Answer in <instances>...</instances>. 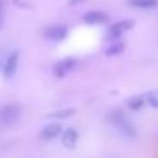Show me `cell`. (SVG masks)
Returning a JSON list of instances; mask_svg holds the SVG:
<instances>
[{
	"mask_svg": "<svg viewBox=\"0 0 158 158\" xmlns=\"http://www.w3.org/2000/svg\"><path fill=\"white\" fill-rule=\"evenodd\" d=\"M109 121L116 126V129L119 131L124 138H127V139H134V138H136V127H134V124L131 123L123 112H119V110H117V112H112L109 116Z\"/></svg>",
	"mask_w": 158,
	"mask_h": 158,
	"instance_id": "cell-1",
	"label": "cell"
},
{
	"mask_svg": "<svg viewBox=\"0 0 158 158\" xmlns=\"http://www.w3.org/2000/svg\"><path fill=\"white\" fill-rule=\"evenodd\" d=\"M22 109L17 104H5L0 107V124L2 126H12L21 119Z\"/></svg>",
	"mask_w": 158,
	"mask_h": 158,
	"instance_id": "cell-2",
	"label": "cell"
},
{
	"mask_svg": "<svg viewBox=\"0 0 158 158\" xmlns=\"http://www.w3.org/2000/svg\"><path fill=\"white\" fill-rule=\"evenodd\" d=\"M134 27V21L133 19H124V21H119L116 22V24H112L109 27V31H107V39L112 43L119 41L121 36L124 34V32H127L129 29Z\"/></svg>",
	"mask_w": 158,
	"mask_h": 158,
	"instance_id": "cell-3",
	"label": "cell"
},
{
	"mask_svg": "<svg viewBox=\"0 0 158 158\" xmlns=\"http://www.w3.org/2000/svg\"><path fill=\"white\" fill-rule=\"evenodd\" d=\"M73 68H77V60L72 58V56H68V58L60 60V61L53 66V73H55V77H58V78H63V77H66Z\"/></svg>",
	"mask_w": 158,
	"mask_h": 158,
	"instance_id": "cell-4",
	"label": "cell"
},
{
	"mask_svg": "<svg viewBox=\"0 0 158 158\" xmlns=\"http://www.w3.org/2000/svg\"><path fill=\"white\" fill-rule=\"evenodd\" d=\"M61 133H63V124L61 123H49L41 129L39 138H41L43 141H53L55 138L61 136Z\"/></svg>",
	"mask_w": 158,
	"mask_h": 158,
	"instance_id": "cell-5",
	"label": "cell"
},
{
	"mask_svg": "<svg viewBox=\"0 0 158 158\" xmlns=\"http://www.w3.org/2000/svg\"><path fill=\"white\" fill-rule=\"evenodd\" d=\"M66 34H68V29H66L65 26H61V24L49 26V27H46V31H44V38L48 39V41H53V43L63 41V39L66 38Z\"/></svg>",
	"mask_w": 158,
	"mask_h": 158,
	"instance_id": "cell-6",
	"label": "cell"
},
{
	"mask_svg": "<svg viewBox=\"0 0 158 158\" xmlns=\"http://www.w3.org/2000/svg\"><path fill=\"white\" fill-rule=\"evenodd\" d=\"M17 66H19V51H12L10 55L5 58L4 66H2L4 78H12L14 73L17 72Z\"/></svg>",
	"mask_w": 158,
	"mask_h": 158,
	"instance_id": "cell-7",
	"label": "cell"
},
{
	"mask_svg": "<svg viewBox=\"0 0 158 158\" xmlns=\"http://www.w3.org/2000/svg\"><path fill=\"white\" fill-rule=\"evenodd\" d=\"M107 21H109V15L100 10H90L83 15V22L90 26H100V24H106Z\"/></svg>",
	"mask_w": 158,
	"mask_h": 158,
	"instance_id": "cell-8",
	"label": "cell"
},
{
	"mask_svg": "<svg viewBox=\"0 0 158 158\" xmlns=\"http://www.w3.org/2000/svg\"><path fill=\"white\" fill-rule=\"evenodd\" d=\"M78 143V133H77L75 127H66L61 133V144L68 150H73Z\"/></svg>",
	"mask_w": 158,
	"mask_h": 158,
	"instance_id": "cell-9",
	"label": "cell"
},
{
	"mask_svg": "<svg viewBox=\"0 0 158 158\" xmlns=\"http://www.w3.org/2000/svg\"><path fill=\"white\" fill-rule=\"evenodd\" d=\"M124 49H126V44H124L123 41H116L106 49V56H109V58H112V56H119V55L124 53Z\"/></svg>",
	"mask_w": 158,
	"mask_h": 158,
	"instance_id": "cell-10",
	"label": "cell"
},
{
	"mask_svg": "<svg viewBox=\"0 0 158 158\" xmlns=\"http://www.w3.org/2000/svg\"><path fill=\"white\" fill-rule=\"evenodd\" d=\"M127 4L134 9H155L158 5V0H129Z\"/></svg>",
	"mask_w": 158,
	"mask_h": 158,
	"instance_id": "cell-11",
	"label": "cell"
},
{
	"mask_svg": "<svg viewBox=\"0 0 158 158\" xmlns=\"http://www.w3.org/2000/svg\"><path fill=\"white\" fill-rule=\"evenodd\" d=\"M144 106H146L144 95H136V97H133V99L127 100V107H129L131 110H139V109H143Z\"/></svg>",
	"mask_w": 158,
	"mask_h": 158,
	"instance_id": "cell-12",
	"label": "cell"
},
{
	"mask_svg": "<svg viewBox=\"0 0 158 158\" xmlns=\"http://www.w3.org/2000/svg\"><path fill=\"white\" fill-rule=\"evenodd\" d=\"M72 116H75V109H73V107H68V109L56 110V112L48 114V117H51V119H70Z\"/></svg>",
	"mask_w": 158,
	"mask_h": 158,
	"instance_id": "cell-13",
	"label": "cell"
},
{
	"mask_svg": "<svg viewBox=\"0 0 158 158\" xmlns=\"http://www.w3.org/2000/svg\"><path fill=\"white\" fill-rule=\"evenodd\" d=\"M143 95H144V100H146V106L158 109V92H148V94H143Z\"/></svg>",
	"mask_w": 158,
	"mask_h": 158,
	"instance_id": "cell-14",
	"label": "cell"
},
{
	"mask_svg": "<svg viewBox=\"0 0 158 158\" xmlns=\"http://www.w3.org/2000/svg\"><path fill=\"white\" fill-rule=\"evenodd\" d=\"M0 29H2V12H0Z\"/></svg>",
	"mask_w": 158,
	"mask_h": 158,
	"instance_id": "cell-15",
	"label": "cell"
},
{
	"mask_svg": "<svg viewBox=\"0 0 158 158\" xmlns=\"http://www.w3.org/2000/svg\"><path fill=\"white\" fill-rule=\"evenodd\" d=\"M72 2H73V4H77V2H82V0H72Z\"/></svg>",
	"mask_w": 158,
	"mask_h": 158,
	"instance_id": "cell-16",
	"label": "cell"
},
{
	"mask_svg": "<svg viewBox=\"0 0 158 158\" xmlns=\"http://www.w3.org/2000/svg\"><path fill=\"white\" fill-rule=\"evenodd\" d=\"M0 12H2V0H0Z\"/></svg>",
	"mask_w": 158,
	"mask_h": 158,
	"instance_id": "cell-17",
	"label": "cell"
}]
</instances>
